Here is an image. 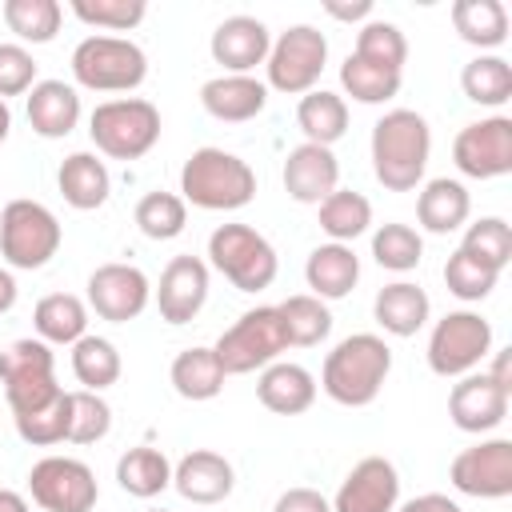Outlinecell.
<instances>
[{
    "mask_svg": "<svg viewBox=\"0 0 512 512\" xmlns=\"http://www.w3.org/2000/svg\"><path fill=\"white\" fill-rule=\"evenodd\" d=\"M452 28L472 48H500L508 40V8L500 0H456L452 4Z\"/></svg>",
    "mask_w": 512,
    "mask_h": 512,
    "instance_id": "32",
    "label": "cell"
},
{
    "mask_svg": "<svg viewBox=\"0 0 512 512\" xmlns=\"http://www.w3.org/2000/svg\"><path fill=\"white\" fill-rule=\"evenodd\" d=\"M8 132H12V112H8V100H0V144L8 140Z\"/></svg>",
    "mask_w": 512,
    "mask_h": 512,
    "instance_id": "55",
    "label": "cell"
},
{
    "mask_svg": "<svg viewBox=\"0 0 512 512\" xmlns=\"http://www.w3.org/2000/svg\"><path fill=\"white\" fill-rule=\"evenodd\" d=\"M508 352H512V348L496 352V360H492V368H488V380L500 384L504 392H512V376H508V372H512V360H508Z\"/></svg>",
    "mask_w": 512,
    "mask_h": 512,
    "instance_id": "52",
    "label": "cell"
},
{
    "mask_svg": "<svg viewBox=\"0 0 512 512\" xmlns=\"http://www.w3.org/2000/svg\"><path fill=\"white\" fill-rule=\"evenodd\" d=\"M188 224V204L176 192H148L136 204V228L148 240H176Z\"/></svg>",
    "mask_w": 512,
    "mask_h": 512,
    "instance_id": "43",
    "label": "cell"
},
{
    "mask_svg": "<svg viewBox=\"0 0 512 512\" xmlns=\"http://www.w3.org/2000/svg\"><path fill=\"white\" fill-rule=\"evenodd\" d=\"M28 124L44 140H60L80 124V96L64 80H36L28 92Z\"/></svg>",
    "mask_w": 512,
    "mask_h": 512,
    "instance_id": "24",
    "label": "cell"
},
{
    "mask_svg": "<svg viewBox=\"0 0 512 512\" xmlns=\"http://www.w3.org/2000/svg\"><path fill=\"white\" fill-rule=\"evenodd\" d=\"M0 512H32V508H28V500H24L20 492L0 488Z\"/></svg>",
    "mask_w": 512,
    "mask_h": 512,
    "instance_id": "54",
    "label": "cell"
},
{
    "mask_svg": "<svg viewBox=\"0 0 512 512\" xmlns=\"http://www.w3.org/2000/svg\"><path fill=\"white\" fill-rule=\"evenodd\" d=\"M148 512H164V508H148Z\"/></svg>",
    "mask_w": 512,
    "mask_h": 512,
    "instance_id": "56",
    "label": "cell"
},
{
    "mask_svg": "<svg viewBox=\"0 0 512 512\" xmlns=\"http://www.w3.org/2000/svg\"><path fill=\"white\" fill-rule=\"evenodd\" d=\"M208 260L236 292H264L280 272L276 248L248 224H220L208 236Z\"/></svg>",
    "mask_w": 512,
    "mask_h": 512,
    "instance_id": "7",
    "label": "cell"
},
{
    "mask_svg": "<svg viewBox=\"0 0 512 512\" xmlns=\"http://www.w3.org/2000/svg\"><path fill=\"white\" fill-rule=\"evenodd\" d=\"M396 512H464V508L444 492H424V496H412L408 504H400Z\"/></svg>",
    "mask_w": 512,
    "mask_h": 512,
    "instance_id": "50",
    "label": "cell"
},
{
    "mask_svg": "<svg viewBox=\"0 0 512 512\" xmlns=\"http://www.w3.org/2000/svg\"><path fill=\"white\" fill-rule=\"evenodd\" d=\"M304 280L320 300H344L360 280V256L348 244H320L304 264Z\"/></svg>",
    "mask_w": 512,
    "mask_h": 512,
    "instance_id": "28",
    "label": "cell"
},
{
    "mask_svg": "<svg viewBox=\"0 0 512 512\" xmlns=\"http://www.w3.org/2000/svg\"><path fill=\"white\" fill-rule=\"evenodd\" d=\"M4 24L8 32H16L24 44H48L60 32L64 8L60 0H4Z\"/></svg>",
    "mask_w": 512,
    "mask_h": 512,
    "instance_id": "38",
    "label": "cell"
},
{
    "mask_svg": "<svg viewBox=\"0 0 512 512\" xmlns=\"http://www.w3.org/2000/svg\"><path fill=\"white\" fill-rule=\"evenodd\" d=\"M256 172L248 160L224 148H196L180 168V200L204 212H236L252 204Z\"/></svg>",
    "mask_w": 512,
    "mask_h": 512,
    "instance_id": "3",
    "label": "cell"
},
{
    "mask_svg": "<svg viewBox=\"0 0 512 512\" xmlns=\"http://www.w3.org/2000/svg\"><path fill=\"white\" fill-rule=\"evenodd\" d=\"M212 60L232 72V76H248L256 64L268 60V48H272V36H268V24L256 20V16H228L216 24L212 32Z\"/></svg>",
    "mask_w": 512,
    "mask_h": 512,
    "instance_id": "19",
    "label": "cell"
},
{
    "mask_svg": "<svg viewBox=\"0 0 512 512\" xmlns=\"http://www.w3.org/2000/svg\"><path fill=\"white\" fill-rule=\"evenodd\" d=\"M172 488L192 504H220L232 496L236 472L220 452L192 448L188 456H180V464H172Z\"/></svg>",
    "mask_w": 512,
    "mask_h": 512,
    "instance_id": "21",
    "label": "cell"
},
{
    "mask_svg": "<svg viewBox=\"0 0 512 512\" xmlns=\"http://www.w3.org/2000/svg\"><path fill=\"white\" fill-rule=\"evenodd\" d=\"M448 480H452L456 492L476 496V500L512 496V440L508 436H492V440H480V444L464 448L452 460Z\"/></svg>",
    "mask_w": 512,
    "mask_h": 512,
    "instance_id": "13",
    "label": "cell"
},
{
    "mask_svg": "<svg viewBox=\"0 0 512 512\" xmlns=\"http://www.w3.org/2000/svg\"><path fill=\"white\" fill-rule=\"evenodd\" d=\"M508 396L500 384L488 380V372H468L460 376V384H452L448 392V416L460 432H472V436H484L492 432L496 424H504L508 416Z\"/></svg>",
    "mask_w": 512,
    "mask_h": 512,
    "instance_id": "18",
    "label": "cell"
},
{
    "mask_svg": "<svg viewBox=\"0 0 512 512\" xmlns=\"http://www.w3.org/2000/svg\"><path fill=\"white\" fill-rule=\"evenodd\" d=\"M288 348V332H284V320H280V308L276 304H260V308H248L232 328L220 332V340L212 344L224 376H244V372H256V368H268L280 360V352Z\"/></svg>",
    "mask_w": 512,
    "mask_h": 512,
    "instance_id": "5",
    "label": "cell"
},
{
    "mask_svg": "<svg viewBox=\"0 0 512 512\" xmlns=\"http://www.w3.org/2000/svg\"><path fill=\"white\" fill-rule=\"evenodd\" d=\"M320 228L332 236V244H352L356 236L368 232L372 224V204L368 196L352 192V188H336L332 196H324L320 204Z\"/></svg>",
    "mask_w": 512,
    "mask_h": 512,
    "instance_id": "34",
    "label": "cell"
},
{
    "mask_svg": "<svg viewBox=\"0 0 512 512\" xmlns=\"http://www.w3.org/2000/svg\"><path fill=\"white\" fill-rule=\"evenodd\" d=\"M324 12L336 16V20H368V16H372V0H352V4L324 0Z\"/></svg>",
    "mask_w": 512,
    "mask_h": 512,
    "instance_id": "51",
    "label": "cell"
},
{
    "mask_svg": "<svg viewBox=\"0 0 512 512\" xmlns=\"http://www.w3.org/2000/svg\"><path fill=\"white\" fill-rule=\"evenodd\" d=\"M396 500H400L396 464L384 456H364L360 464H352V472L344 476V484L328 504L332 512H396Z\"/></svg>",
    "mask_w": 512,
    "mask_h": 512,
    "instance_id": "16",
    "label": "cell"
},
{
    "mask_svg": "<svg viewBox=\"0 0 512 512\" xmlns=\"http://www.w3.org/2000/svg\"><path fill=\"white\" fill-rule=\"evenodd\" d=\"M388 372H392V348L376 332H352L324 356L320 388L344 408H364L380 396Z\"/></svg>",
    "mask_w": 512,
    "mask_h": 512,
    "instance_id": "2",
    "label": "cell"
},
{
    "mask_svg": "<svg viewBox=\"0 0 512 512\" xmlns=\"http://www.w3.org/2000/svg\"><path fill=\"white\" fill-rule=\"evenodd\" d=\"M200 104H204L208 116H216L224 124H244V120H252V116L264 112L268 84L256 80V76H232V72H224V76L204 80Z\"/></svg>",
    "mask_w": 512,
    "mask_h": 512,
    "instance_id": "22",
    "label": "cell"
},
{
    "mask_svg": "<svg viewBox=\"0 0 512 512\" xmlns=\"http://www.w3.org/2000/svg\"><path fill=\"white\" fill-rule=\"evenodd\" d=\"M36 84V60L24 44H0V100L24 96Z\"/></svg>",
    "mask_w": 512,
    "mask_h": 512,
    "instance_id": "48",
    "label": "cell"
},
{
    "mask_svg": "<svg viewBox=\"0 0 512 512\" xmlns=\"http://www.w3.org/2000/svg\"><path fill=\"white\" fill-rule=\"evenodd\" d=\"M452 160L472 180L508 176L512 172V120L508 116H488V120L464 124L452 140Z\"/></svg>",
    "mask_w": 512,
    "mask_h": 512,
    "instance_id": "14",
    "label": "cell"
},
{
    "mask_svg": "<svg viewBox=\"0 0 512 512\" xmlns=\"http://www.w3.org/2000/svg\"><path fill=\"white\" fill-rule=\"evenodd\" d=\"M276 308H280V320H284V332H288V348H316L320 340H328L332 312L320 296L300 292V296H288Z\"/></svg>",
    "mask_w": 512,
    "mask_h": 512,
    "instance_id": "35",
    "label": "cell"
},
{
    "mask_svg": "<svg viewBox=\"0 0 512 512\" xmlns=\"http://www.w3.org/2000/svg\"><path fill=\"white\" fill-rule=\"evenodd\" d=\"M152 300V284L136 264H100L88 276V308L108 320V324H128L136 320Z\"/></svg>",
    "mask_w": 512,
    "mask_h": 512,
    "instance_id": "15",
    "label": "cell"
},
{
    "mask_svg": "<svg viewBox=\"0 0 512 512\" xmlns=\"http://www.w3.org/2000/svg\"><path fill=\"white\" fill-rule=\"evenodd\" d=\"M88 136L112 160H140L160 140V108L144 96L104 100L88 116Z\"/></svg>",
    "mask_w": 512,
    "mask_h": 512,
    "instance_id": "4",
    "label": "cell"
},
{
    "mask_svg": "<svg viewBox=\"0 0 512 512\" xmlns=\"http://www.w3.org/2000/svg\"><path fill=\"white\" fill-rule=\"evenodd\" d=\"M460 88L472 104L500 108L504 100H512V64L504 56H476V60L464 64Z\"/></svg>",
    "mask_w": 512,
    "mask_h": 512,
    "instance_id": "36",
    "label": "cell"
},
{
    "mask_svg": "<svg viewBox=\"0 0 512 512\" xmlns=\"http://www.w3.org/2000/svg\"><path fill=\"white\" fill-rule=\"evenodd\" d=\"M60 220L40 200H8L0 212V256L12 268L36 272L60 252Z\"/></svg>",
    "mask_w": 512,
    "mask_h": 512,
    "instance_id": "9",
    "label": "cell"
},
{
    "mask_svg": "<svg viewBox=\"0 0 512 512\" xmlns=\"http://www.w3.org/2000/svg\"><path fill=\"white\" fill-rule=\"evenodd\" d=\"M16 280H12V272L8 268H0V316L4 312H12V304H16Z\"/></svg>",
    "mask_w": 512,
    "mask_h": 512,
    "instance_id": "53",
    "label": "cell"
},
{
    "mask_svg": "<svg viewBox=\"0 0 512 512\" xmlns=\"http://www.w3.org/2000/svg\"><path fill=\"white\" fill-rule=\"evenodd\" d=\"M460 248H464L468 256L484 260L488 268L504 272L508 260H512V228H508V220H500V216H480L476 224H468Z\"/></svg>",
    "mask_w": 512,
    "mask_h": 512,
    "instance_id": "45",
    "label": "cell"
},
{
    "mask_svg": "<svg viewBox=\"0 0 512 512\" xmlns=\"http://www.w3.org/2000/svg\"><path fill=\"white\" fill-rule=\"evenodd\" d=\"M208 300V264L200 256H172L156 284V308L168 324H188Z\"/></svg>",
    "mask_w": 512,
    "mask_h": 512,
    "instance_id": "17",
    "label": "cell"
},
{
    "mask_svg": "<svg viewBox=\"0 0 512 512\" xmlns=\"http://www.w3.org/2000/svg\"><path fill=\"white\" fill-rule=\"evenodd\" d=\"M372 256L388 272H412L420 264V256H424V240H420V232L412 224L388 220V224H380L372 232Z\"/></svg>",
    "mask_w": 512,
    "mask_h": 512,
    "instance_id": "41",
    "label": "cell"
},
{
    "mask_svg": "<svg viewBox=\"0 0 512 512\" xmlns=\"http://www.w3.org/2000/svg\"><path fill=\"white\" fill-rule=\"evenodd\" d=\"M72 16L84 20L88 28L132 32L148 16V4L144 0H72Z\"/></svg>",
    "mask_w": 512,
    "mask_h": 512,
    "instance_id": "46",
    "label": "cell"
},
{
    "mask_svg": "<svg viewBox=\"0 0 512 512\" xmlns=\"http://www.w3.org/2000/svg\"><path fill=\"white\" fill-rule=\"evenodd\" d=\"M72 76L92 92H132L148 76V56L128 36H84L72 48Z\"/></svg>",
    "mask_w": 512,
    "mask_h": 512,
    "instance_id": "6",
    "label": "cell"
},
{
    "mask_svg": "<svg viewBox=\"0 0 512 512\" xmlns=\"http://www.w3.org/2000/svg\"><path fill=\"white\" fill-rule=\"evenodd\" d=\"M432 156L428 120L412 108H392L372 124V172L388 192H412Z\"/></svg>",
    "mask_w": 512,
    "mask_h": 512,
    "instance_id": "1",
    "label": "cell"
},
{
    "mask_svg": "<svg viewBox=\"0 0 512 512\" xmlns=\"http://www.w3.org/2000/svg\"><path fill=\"white\" fill-rule=\"evenodd\" d=\"M16 420V432L24 444L32 448H52V444H64L68 440V428H72V400L68 392H60L52 404L36 408V412H24V416H12Z\"/></svg>",
    "mask_w": 512,
    "mask_h": 512,
    "instance_id": "42",
    "label": "cell"
},
{
    "mask_svg": "<svg viewBox=\"0 0 512 512\" xmlns=\"http://www.w3.org/2000/svg\"><path fill=\"white\" fill-rule=\"evenodd\" d=\"M56 188H60L64 204H72L76 212H92L108 200L112 176L96 152H72V156H64V164L56 172Z\"/></svg>",
    "mask_w": 512,
    "mask_h": 512,
    "instance_id": "25",
    "label": "cell"
},
{
    "mask_svg": "<svg viewBox=\"0 0 512 512\" xmlns=\"http://www.w3.org/2000/svg\"><path fill=\"white\" fill-rule=\"evenodd\" d=\"M492 352V324L480 312H448L428 336V368L436 376H468Z\"/></svg>",
    "mask_w": 512,
    "mask_h": 512,
    "instance_id": "11",
    "label": "cell"
},
{
    "mask_svg": "<svg viewBox=\"0 0 512 512\" xmlns=\"http://www.w3.org/2000/svg\"><path fill=\"white\" fill-rule=\"evenodd\" d=\"M428 312H432V300L420 284L412 280H396V284H384L372 300V316L384 332L392 336H416L424 324H428Z\"/></svg>",
    "mask_w": 512,
    "mask_h": 512,
    "instance_id": "26",
    "label": "cell"
},
{
    "mask_svg": "<svg viewBox=\"0 0 512 512\" xmlns=\"http://www.w3.org/2000/svg\"><path fill=\"white\" fill-rule=\"evenodd\" d=\"M340 84L356 104H384V100H392L400 92V72L376 68V64H368V60L348 52V60L340 64Z\"/></svg>",
    "mask_w": 512,
    "mask_h": 512,
    "instance_id": "40",
    "label": "cell"
},
{
    "mask_svg": "<svg viewBox=\"0 0 512 512\" xmlns=\"http://www.w3.org/2000/svg\"><path fill=\"white\" fill-rule=\"evenodd\" d=\"M328 60V40L320 28L312 24H292L288 32H280L268 48V88L284 92V96H304L316 88L320 72Z\"/></svg>",
    "mask_w": 512,
    "mask_h": 512,
    "instance_id": "10",
    "label": "cell"
},
{
    "mask_svg": "<svg viewBox=\"0 0 512 512\" xmlns=\"http://www.w3.org/2000/svg\"><path fill=\"white\" fill-rule=\"evenodd\" d=\"M28 492L44 512H92L100 500L96 472L76 456H44L28 472Z\"/></svg>",
    "mask_w": 512,
    "mask_h": 512,
    "instance_id": "12",
    "label": "cell"
},
{
    "mask_svg": "<svg viewBox=\"0 0 512 512\" xmlns=\"http://www.w3.org/2000/svg\"><path fill=\"white\" fill-rule=\"evenodd\" d=\"M32 328L44 344H76L88 336V304L72 292H48L32 312Z\"/></svg>",
    "mask_w": 512,
    "mask_h": 512,
    "instance_id": "29",
    "label": "cell"
},
{
    "mask_svg": "<svg viewBox=\"0 0 512 512\" xmlns=\"http://www.w3.org/2000/svg\"><path fill=\"white\" fill-rule=\"evenodd\" d=\"M72 400V428H68V444H96L108 436L112 428V408L100 392H88V388H76L68 392Z\"/></svg>",
    "mask_w": 512,
    "mask_h": 512,
    "instance_id": "47",
    "label": "cell"
},
{
    "mask_svg": "<svg viewBox=\"0 0 512 512\" xmlns=\"http://www.w3.org/2000/svg\"><path fill=\"white\" fill-rule=\"evenodd\" d=\"M116 484L136 500H152L172 484V464L160 448L136 444L116 460Z\"/></svg>",
    "mask_w": 512,
    "mask_h": 512,
    "instance_id": "31",
    "label": "cell"
},
{
    "mask_svg": "<svg viewBox=\"0 0 512 512\" xmlns=\"http://www.w3.org/2000/svg\"><path fill=\"white\" fill-rule=\"evenodd\" d=\"M468 216H472V196H468V188L460 180L436 176L416 196V220H420L424 232H436V236L456 232Z\"/></svg>",
    "mask_w": 512,
    "mask_h": 512,
    "instance_id": "27",
    "label": "cell"
},
{
    "mask_svg": "<svg viewBox=\"0 0 512 512\" xmlns=\"http://www.w3.org/2000/svg\"><path fill=\"white\" fill-rule=\"evenodd\" d=\"M168 380H172L176 396H184V400H212V396H220V388H224L228 376H224L216 352L196 344V348H184V352L172 360Z\"/></svg>",
    "mask_w": 512,
    "mask_h": 512,
    "instance_id": "33",
    "label": "cell"
},
{
    "mask_svg": "<svg viewBox=\"0 0 512 512\" xmlns=\"http://www.w3.org/2000/svg\"><path fill=\"white\" fill-rule=\"evenodd\" d=\"M272 512H332V504L316 488H288V492L276 496Z\"/></svg>",
    "mask_w": 512,
    "mask_h": 512,
    "instance_id": "49",
    "label": "cell"
},
{
    "mask_svg": "<svg viewBox=\"0 0 512 512\" xmlns=\"http://www.w3.org/2000/svg\"><path fill=\"white\" fill-rule=\"evenodd\" d=\"M0 384H4V400H8L12 416L36 412L64 392L56 384V356L40 336L12 340L0 352Z\"/></svg>",
    "mask_w": 512,
    "mask_h": 512,
    "instance_id": "8",
    "label": "cell"
},
{
    "mask_svg": "<svg viewBox=\"0 0 512 512\" xmlns=\"http://www.w3.org/2000/svg\"><path fill=\"white\" fill-rule=\"evenodd\" d=\"M496 280H500V272L488 268L484 260L468 256L464 248H456V252L448 256V264H444V284H448V292H452L456 300H464V304H480L484 296H492Z\"/></svg>",
    "mask_w": 512,
    "mask_h": 512,
    "instance_id": "44",
    "label": "cell"
},
{
    "mask_svg": "<svg viewBox=\"0 0 512 512\" xmlns=\"http://www.w3.org/2000/svg\"><path fill=\"white\" fill-rule=\"evenodd\" d=\"M296 124L308 144L332 148L348 132V104H344V96H336L328 88H312L296 104Z\"/></svg>",
    "mask_w": 512,
    "mask_h": 512,
    "instance_id": "30",
    "label": "cell"
},
{
    "mask_svg": "<svg viewBox=\"0 0 512 512\" xmlns=\"http://www.w3.org/2000/svg\"><path fill=\"white\" fill-rule=\"evenodd\" d=\"M340 188V160L332 148L320 144H296L284 156V192L300 204H320Z\"/></svg>",
    "mask_w": 512,
    "mask_h": 512,
    "instance_id": "20",
    "label": "cell"
},
{
    "mask_svg": "<svg viewBox=\"0 0 512 512\" xmlns=\"http://www.w3.org/2000/svg\"><path fill=\"white\" fill-rule=\"evenodd\" d=\"M256 396L268 412L276 416H300L316 404V376L304 368V364H292V360H276L268 368H260V380H256Z\"/></svg>",
    "mask_w": 512,
    "mask_h": 512,
    "instance_id": "23",
    "label": "cell"
},
{
    "mask_svg": "<svg viewBox=\"0 0 512 512\" xmlns=\"http://www.w3.org/2000/svg\"><path fill=\"white\" fill-rule=\"evenodd\" d=\"M352 56H360V60H368L376 68H388V72H404L408 40L392 20H364L360 32H356Z\"/></svg>",
    "mask_w": 512,
    "mask_h": 512,
    "instance_id": "39",
    "label": "cell"
},
{
    "mask_svg": "<svg viewBox=\"0 0 512 512\" xmlns=\"http://www.w3.org/2000/svg\"><path fill=\"white\" fill-rule=\"evenodd\" d=\"M72 372H76V380L88 392L112 388L120 380V352H116V344L104 340V336H92V332L80 336L72 344Z\"/></svg>",
    "mask_w": 512,
    "mask_h": 512,
    "instance_id": "37",
    "label": "cell"
}]
</instances>
